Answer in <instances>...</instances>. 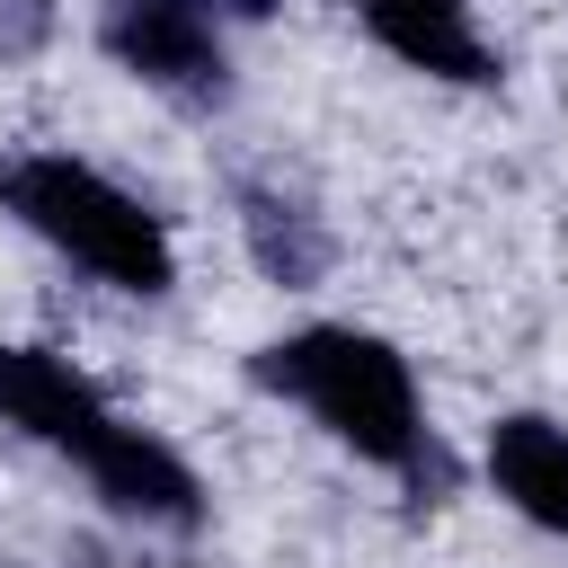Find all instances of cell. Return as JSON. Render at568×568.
<instances>
[{"mask_svg": "<svg viewBox=\"0 0 568 568\" xmlns=\"http://www.w3.org/2000/svg\"><path fill=\"white\" fill-rule=\"evenodd\" d=\"M257 382L284 390L293 408H311L355 462H382L417 488H453V462L444 444L426 435V408H417V373L390 337L373 328H293L257 355Z\"/></svg>", "mask_w": 568, "mask_h": 568, "instance_id": "1", "label": "cell"}, {"mask_svg": "<svg viewBox=\"0 0 568 568\" xmlns=\"http://www.w3.org/2000/svg\"><path fill=\"white\" fill-rule=\"evenodd\" d=\"M0 417L27 426L36 444L71 453V462L89 470V488H98L115 515H133V524H195V515H204L195 470H186L160 435L124 426V417L98 399V382H80V373H71L62 355H44V346H0Z\"/></svg>", "mask_w": 568, "mask_h": 568, "instance_id": "2", "label": "cell"}, {"mask_svg": "<svg viewBox=\"0 0 568 568\" xmlns=\"http://www.w3.org/2000/svg\"><path fill=\"white\" fill-rule=\"evenodd\" d=\"M0 204L36 240H53L71 266H89L98 284H115V293L151 302V293L178 284V248H169L160 213L142 195H124L115 178H98L89 160H71V151H9L0 160Z\"/></svg>", "mask_w": 568, "mask_h": 568, "instance_id": "3", "label": "cell"}, {"mask_svg": "<svg viewBox=\"0 0 568 568\" xmlns=\"http://www.w3.org/2000/svg\"><path fill=\"white\" fill-rule=\"evenodd\" d=\"M98 44H106L133 80H151V89H169V98H186V106H204V98L231 89L222 18H213L204 0H106V9H98Z\"/></svg>", "mask_w": 568, "mask_h": 568, "instance_id": "4", "label": "cell"}, {"mask_svg": "<svg viewBox=\"0 0 568 568\" xmlns=\"http://www.w3.org/2000/svg\"><path fill=\"white\" fill-rule=\"evenodd\" d=\"M355 18L373 27V44H390L408 71H435V80H497V53L479 44L470 27V0H355Z\"/></svg>", "mask_w": 568, "mask_h": 568, "instance_id": "5", "label": "cell"}, {"mask_svg": "<svg viewBox=\"0 0 568 568\" xmlns=\"http://www.w3.org/2000/svg\"><path fill=\"white\" fill-rule=\"evenodd\" d=\"M488 479L515 515H532L541 532H568V426L550 417H497L488 426Z\"/></svg>", "mask_w": 568, "mask_h": 568, "instance_id": "6", "label": "cell"}, {"mask_svg": "<svg viewBox=\"0 0 568 568\" xmlns=\"http://www.w3.org/2000/svg\"><path fill=\"white\" fill-rule=\"evenodd\" d=\"M248 248L275 284H320V266H328V231L284 195H248Z\"/></svg>", "mask_w": 568, "mask_h": 568, "instance_id": "7", "label": "cell"}, {"mask_svg": "<svg viewBox=\"0 0 568 568\" xmlns=\"http://www.w3.org/2000/svg\"><path fill=\"white\" fill-rule=\"evenodd\" d=\"M204 9H213V18H266L275 0H204Z\"/></svg>", "mask_w": 568, "mask_h": 568, "instance_id": "8", "label": "cell"}]
</instances>
